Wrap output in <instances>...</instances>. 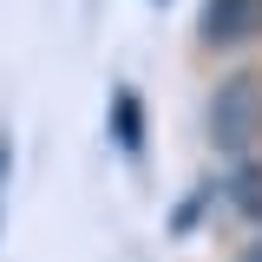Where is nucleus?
Returning a JSON list of instances; mask_svg holds the SVG:
<instances>
[{"label":"nucleus","mask_w":262,"mask_h":262,"mask_svg":"<svg viewBox=\"0 0 262 262\" xmlns=\"http://www.w3.org/2000/svg\"><path fill=\"white\" fill-rule=\"evenodd\" d=\"M203 138H210V151L223 164L262 151V66L236 59L210 79V92H203Z\"/></svg>","instance_id":"nucleus-1"},{"label":"nucleus","mask_w":262,"mask_h":262,"mask_svg":"<svg viewBox=\"0 0 262 262\" xmlns=\"http://www.w3.org/2000/svg\"><path fill=\"white\" fill-rule=\"evenodd\" d=\"M196 46L210 59H249L262 46V0H196Z\"/></svg>","instance_id":"nucleus-2"},{"label":"nucleus","mask_w":262,"mask_h":262,"mask_svg":"<svg viewBox=\"0 0 262 262\" xmlns=\"http://www.w3.org/2000/svg\"><path fill=\"white\" fill-rule=\"evenodd\" d=\"M105 144L125 164L151 158V98H144L138 79H112V92H105Z\"/></svg>","instance_id":"nucleus-3"},{"label":"nucleus","mask_w":262,"mask_h":262,"mask_svg":"<svg viewBox=\"0 0 262 262\" xmlns=\"http://www.w3.org/2000/svg\"><path fill=\"white\" fill-rule=\"evenodd\" d=\"M216 210H229L236 223H249L262 236V151L216 170Z\"/></svg>","instance_id":"nucleus-4"},{"label":"nucleus","mask_w":262,"mask_h":262,"mask_svg":"<svg viewBox=\"0 0 262 262\" xmlns=\"http://www.w3.org/2000/svg\"><path fill=\"white\" fill-rule=\"evenodd\" d=\"M210 210H216V170L196 177L184 196H170V210H164V243H190L196 229L210 223Z\"/></svg>","instance_id":"nucleus-5"},{"label":"nucleus","mask_w":262,"mask_h":262,"mask_svg":"<svg viewBox=\"0 0 262 262\" xmlns=\"http://www.w3.org/2000/svg\"><path fill=\"white\" fill-rule=\"evenodd\" d=\"M13 170H20V131L0 118V236H7V203H13Z\"/></svg>","instance_id":"nucleus-6"},{"label":"nucleus","mask_w":262,"mask_h":262,"mask_svg":"<svg viewBox=\"0 0 262 262\" xmlns=\"http://www.w3.org/2000/svg\"><path fill=\"white\" fill-rule=\"evenodd\" d=\"M229 262H262V236H249V243H243V249H236Z\"/></svg>","instance_id":"nucleus-7"},{"label":"nucleus","mask_w":262,"mask_h":262,"mask_svg":"<svg viewBox=\"0 0 262 262\" xmlns=\"http://www.w3.org/2000/svg\"><path fill=\"white\" fill-rule=\"evenodd\" d=\"M151 7H158V13H170V7H177V0H151Z\"/></svg>","instance_id":"nucleus-8"}]
</instances>
